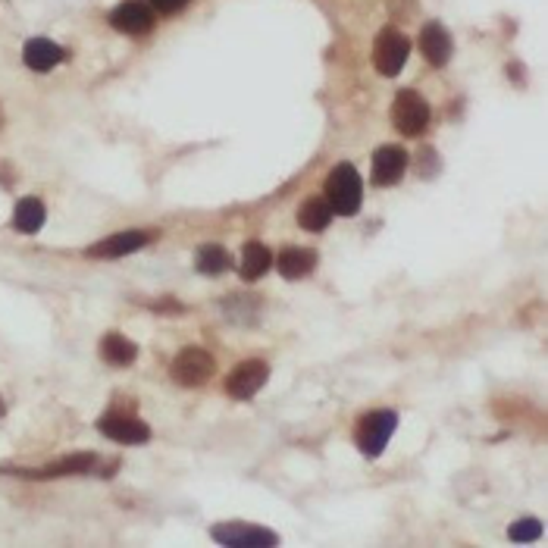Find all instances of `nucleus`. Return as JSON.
<instances>
[{
	"instance_id": "obj_3",
	"label": "nucleus",
	"mask_w": 548,
	"mask_h": 548,
	"mask_svg": "<svg viewBox=\"0 0 548 548\" xmlns=\"http://www.w3.org/2000/svg\"><path fill=\"white\" fill-rule=\"evenodd\" d=\"M214 373H216V361L210 357L207 348H197V345L182 348L179 354H175V361L170 364L173 383L185 385V389H197V385H204Z\"/></svg>"
},
{
	"instance_id": "obj_12",
	"label": "nucleus",
	"mask_w": 548,
	"mask_h": 548,
	"mask_svg": "<svg viewBox=\"0 0 548 548\" xmlns=\"http://www.w3.org/2000/svg\"><path fill=\"white\" fill-rule=\"evenodd\" d=\"M94 467H98V458L82 451V455L60 458L57 464L38 467V470H10V473H19V477L28 480H57V477H76V473H91Z\"/></svg>"
},
{
	"instance_id": "obj_4",
	"label": "nucleus",
	"mask_w": 548,
	"mask_h": 548,
	"mask_svg": "<svg viewBox=\"0 0 548 548\" xmlns=\"http://www.w3.org/2000/svg\"><path fill=\"white\" fill-rule=\"evenodd\" d=\"M395 427H398V416L392 411H370L357 423V448L367 458H379L389 445Z\"/></svg>"
},
{
	"instance_id": "obj_8",
	"label": "nucleus",
	"mask_w": 548,
	"mask_h": 548,
	"mask_svg": "<svg viewBox=\"0 0 548 548\" xmlns=\"http://www.w3.org/2000/svg\"><path fill=\"white\" fill-rule=\"evenodd\" d=\"M267 379H269V367L263 361H241L238 367L229 373V379H226V392L238 401H248L267 385Z\"/></svg>"
},
{
	"instance_id": "obj_6",
	"label": "nucleus",
	"mask_w": 548,
	"mask_h": 548,
	"mask_svg": "<svg viewBox=\"0 0 548 548\" xmlns=\"http://www.w3.org/2000/svg\"><path fill=\"white\" fill-rule=\"evenodd\" d=\"M214 539L219 545H232V548L279 545V536H276V532H269L267 526H254V523H216Z\"/></svg>"
},
{
	"instance_id": "obj_13",
	"label": "nucleus",
	"mask_w": 548,
	"mask_h": 548,
	"mask_svg": "<svg viewBox=\"0 0 548 548\" xmlns=\"http://www.w3.org/2000/svg\"><path fill=\"white\" fill-rule=\"evenodd\" d=\"M451 50H455V44H451V35L445 32V26H438V22H427L423 32H420V54L427 57V63L445 66L451 60Z\"/></svg>"
},
{
	"instance_id": "obj_21",
	"label": "nucleus",
	"mask_w": 548,
	"mask_h": 548,
	"mask_svg": "<svg viewBox=\"0 0 548 548\" xmlns=\"http://www.w3.org/2000/svg\"><path fill=\"white\" fill-rule=\"evenodd\" d=\"M508 536L511 543H536V539L543 536V523H539L536 517H521L517 523H511Z\"/></svg>"
},
{
	"instance_id": "obj_22",
	"label": "nucleus",
	"mask_w": 548,
	"mask_h": 548,
	"mask_svg": "<svg viewBox=\"0 0 548 548\" xmlns=\"http://www.w3.org/2000/svg\"><path fill=\"white\" fill-rule=\"evenodd\" d=\"M188 4H192V0H151V6L160 13H179V10H185Z\"/></svg>"
},
{
	"instance_id": "obj_1",
	"label": "nucleus",
	"mask_w": 548,
	"mask_h": 548,
	"mask_svg": "<svg viewBox=\"0 0 548 548\" xmlns=\"http://www.w3.org/2000/svg\"><path fill=\"white\" fill-rule=\"evenodd\" d=\"M326 201L332 207V214L339 216H354L364 204V182L351 163H339L329 173L326 182Z\"/></svg>"
},
{
	"instance_id": "obj_16",
	"label": "nucleus",
	"mask_w": 548,
	"mask_h": 548,
	"mask_svg": "<svg viewBox=\"0 0 548 548\" xmlns=\"http://www.w3.org/2000/svg\"><path fill=\"white\" fill-rule=\"evenodd\" d=\"M269 267H273V251H269L267 245H260V241H248V245L241 248V267H238L241 279H248V282L260 279Z\"/></svg>"
},
{
	"instance_id": "obj_23",
	"label": "nucleus",
	"mask_w": 548,
	"mask_h": 548,
	"mask_svg": "<svg viewBox=\"0 0 548 548\" xmlns=\"http://www.w3.org/2000/svg\"><path fill=\"white\" fill-rule=\"evenodd\" d=\"M0 129H4V110H0Z\"/></svg>"
},
{
	"instance_id": "obj_7",
	"label": "nucleus",
	"mask_w": 548,
	"mask_h": 548,
	"mask_svg": "<svg viewBox=\"0 0 548 548\" xmlns=\"http://www.w3.org/2000/svg\"><path fill=\"white\" fill-rule=\"evenodd\" d=\"M153 232H144V229H126V232H116V236H107L100 241H94L88 248V258H104V260H113V258H126V254H135L142 251L144 245H151Z\"/></svg>"
},
{
	"instance_id": "obj_9",
	"label": "nucleus",
	"mask_w": 548,
	"mask_h": 548,
	"mask_svg": "<svg viewBox=\"0 0 548 548\" xmlns=\"http://www.w3.org/2000/svg\"><path fill=\"white\" fill-rule=\"evenodd\" d=\"M98 427L107 438H113L120 445H144L151 438V427H144L132 414H107L98 420Z\"/></svg>"
},
{
	"instance_id": "obj_10",
	"label": "nucleus",
	"mask_w": 548,
	"mask_h": 548,
	"mask_svg": "<svg viewBox=\"0 0 548 548\" xmlns=\"http://www.w3.org/2000/svg\"><path fill=\"white\" fill-rule=\"evenodd\" d=\"M373 185L389 188L395 182H401V175L407 170V151L401 144H383L373 153Z\"/></svg>"
},
{
	"instance_id": "obj_19",
	"label": "nucleus",
	"mask_w": 548,
	"mask_h": 548,
	"mask_svg": "<svg viewBox=\"0 0 548 548\" xmlns=\"http://www.w3.org/2000/svg\"><path fill=\"white\" fill-rule=\"evenodd\" d=\"M44 219H47V210H44V204L38 197H22L16 204V214H13V226H16V232L35 236V232L44 226Z\"/></svg>"
},
{
	"instance_id": "obj_5",
	"label": "nucleus",
	"mask_w": 548,
	"mask_h": 548,
	"mask_svg": "<svg viewBox=\"0 0 548 548\" xmlns=\"http://www.w3.org/2000/svg\"><path fill=\"white\" fill-rule=\"evenodd\" d=\"M407 57H411V41H407L401 32L385 28V32L376 38V47H373V66H376L385 79L398 76V72L405 69Z\"/></svg>"
},
{
	"instance_id": "obj_20",
	"label": "nucleus",
	"mask_w": 548,
	"mask_h": 548,
	"mask_svg": "<svg viewBox=\"0 0 548 548\" xmlns=\"http://www.w3.org/2000/svg\"><path fill=\"white\" fill-rule=\"evenodd\" d=\"M195 267H197V273H204V276H219L229 269V254H226V248H219V245H201L195 254Z\"/></svg>"
},
{
	"instance_id": "obj_15",
	"label": "nucleus",
	"mask_w": 548,
	"mask_h": 548,
	"mask_svg": "<svg viewBox=\"0 0 548 548\" xmlns=\"http://www.w3.org/2000/svg\"><path fill=\"white\" fill-rule=\"evenodd\" d=\"M276 267H279V273L285 279H304V276L313 273V267H317V254L311 251V248H285V251L276 258Z\"/></svg>"
},
{
	"instance_id": "obj_18",
	"label": "nucleus",
	"mask_w": 548,
	"mask_h": 548,
	"mask_svg": "<svg viewBox=\"0 0 548 548\" xmlns=\"http://www.w3.org/2000/svg\"><path fill=\"white\" fill-rule=\"evenodd\" d=\"M100 354H104V361L113 364V367H129L138 357V345L132 339H126V335L110 332L104 335V342H100Z\"/></svg>"
},
{
	"instance_id": "obj_11",
	"label": "nucleus",
	"mask_w": 548,
	"mask_h": 548,
	"mask_svg": "<svg viewBox=\"0 0 548 548\" xmlns=\"http://www.w3.org/2000/svg\"><path fill=\"white\" fill-rule=\"evenodd\" d=\"M110 26L122 35H144L153 28V13L148 4L129 0V4H120L113 13H110Z\"/></svg>"
},
{
	"instance_id": "obj_14",
	"label": "nucleus",
	"mask_w": 548,
	"mask_h": 548,
	"mask_svg": "<svg viewBox=\"0 0 548 548\" xmlns=\"http://www.w3.org/2000/svg\"><path fill=\"white\" fill-rule=\"evenodd\" d=\"M66 57V50L57 41L50 38H32L22 47V60H26L28 69L35 72H50L54 66H60Z\"/></svg>"
},
{
	"instance_id": "obj_2",
	"label": "nucleus",
	"mask_w": 548,
	"mask_h": 548,
	"mask_svg": "<svg viewBox=\"0 0 548 548\" xmlns=\"http://www.w3.org/2000/svg\"><path fill=\"white\" fill-rule=\"evenodd\" d=\"M429 120H433L429 104L416 91H411V88H401V91L395 94V100H392V126L398 129L401 135L420 138L423 132H427Z\"/></svg>"
},
{
	"instance_id": "obj_24",
	"label": "nucleus",
	"mask_w": 548,
	"mask_h": 548,
	"mask_svg": "<svg viewBox=\"0 0 548 548\" xmlns=\"http://www.w3.org/2000/svg\"><path fill=\"white\" fill-rule=\"evenodd\" d=\"M0 416H4V398H0Z\"/></svg>"
},
{
	"instance_id": "obj_17",
	"label": "nucleus",
	"mask_w": 548,
	"mask_h": 548,
	"mask_svg": "<svg viewBox=\"0 0 548 548\" xmlns=\"http://www.w3.org/2000/svg\"><path fill=\"white\" fill-rule=\"evenodd\" d=\"M298 226H304L307 232H326L332 226V207H329L326 197H307L301 210H298Z\"/></svg>"
}]
</instances>
